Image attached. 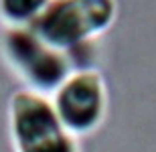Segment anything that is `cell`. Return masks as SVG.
Here are the masks:
<instances>
[{"instance_id":"6da1fadb","label":"cell","mask_w":156,"mask_h":152,"mask_svg":"<svg viewBox=\"0 0 156 152\" xmlns=\"http://www.w3.org/2000/svg\"><path fill=\"white\" fill-rule=\"evenodd\" d=\"M116 14V0H55L30 30L51 49L67 53L105 33Z\"/></svg>"},{"instance_id":"7a4b0ae2","label":"cell","mask_w":156,"mask_h":152,"mask_svg":"<svg viewBox=\"0 0 156 152\" xmlns=\"http://www.w3.org/2000/svg\"><path fill=\"white\" fill-rule=\"evenodd\" d=\"M14 152H79L75 136L57 118L45 95L20 89L8 108Z\"/></svg>"},{"instance_id":"3957f363","label":"cell","mask_w":156,"mask_h":152,"mask_svg":"<svg viewBox=\"0 0 156 152\" xmlns=\"http://www.w3.org/2000/svg\"><path fill=\"white\" fill-rule=\"evenodd\" d=\"M4 51L10 65L30 83L35 94L43 95V91H55L71 75L67 55L45 45L30 27L8 30Z\"/></svg>"},{"instance_id":"277c9868","label":"cell","mask_w":156,"mask_h":152,"mask_svg":"<svg viewBox=\"0 0 156 152\" xmlns=\"http://www.w3.org/2000/svg\"><path fill=\"white\" fill-rule=\"evenodd\" d=\"M53 110L65 128L75 136L98 130L105 116V85L98 71H75L53 95Z\"/></svg>"},{"instance_id":"5b68a950","label":"cell","mask_w":156,"mask_h":152,"mask_svg":"<svg viewBox=\"0 0 156 152\" xmlns=\"http://www.w3.org/2000/svg\"><path fill=\"white\" fill-rule=\"evenodd\" d=\"M55 0H0V16L10 29L30 27Z\"/></svg>"}]
</instances>
